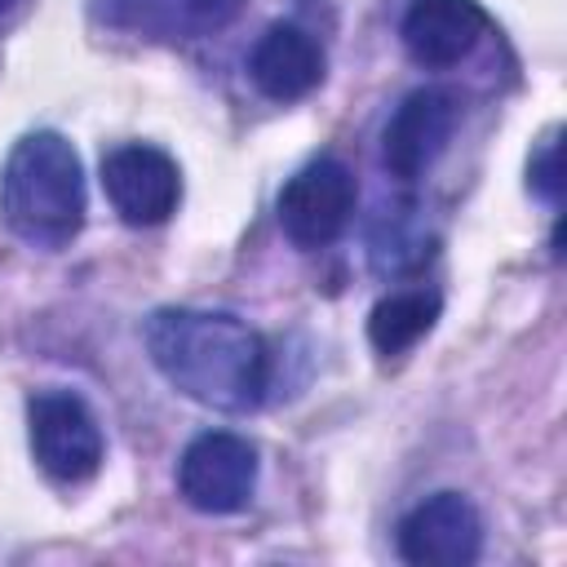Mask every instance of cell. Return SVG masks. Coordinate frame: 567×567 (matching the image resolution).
Masks as SVG:
<instances>
[{
    "mask_svg": "<svg viewBox=\"0 0 567 567\" xmlns=\"http://www.w3.org/2000/svg\"><path fill=\"white\" fill-rule=\"evenodd\" d=\"M239 0H111V22L155 35H199L230 22Z\"/></svg>",
    "mask_w": 567,
    "mask_h": 567,
    "instance_id": "cell-12",
    "label": "cell"
},
{
    "mask_svg": "<svg viewBox=\"0 0 567 567\" xmlns=\"http://www.w3.org/2000/svg\"><path fill=\"white\" fill-rule=\"evenodd\" d=\"M461 106L447 89H412L394 115L385 120L381 133V164L399 177V182H416L434 168V159L447 151L452 133H456Z\"/></svg>",
    "mask_w": 567,
    "mask_h": 567,
    "instance_id": "cell-8",
    "label": "cell"
},
{
    "mask_svg": "<svg viewBox=\"0 0 567 567\" xmlns=\"http://www.w3.org/2000/svg\"><path fill=\"white\" fill-rule=\"evenodd\" d=\"M483 35H487V9L478 0H412L399 22V40L408 58L430 71H447L465 62Z\"/></svg>",
    "mask_w": 567,
    "mask_h": 567,
    "instance_id": "cell-9",
    "label": "cell"
},
{
    "mask_svg": "<svg viewBox=\"0 0 567 567\" xmlns=\"http://www.w3.org/2000/svg\"><path fill=\"white\" fill-rule=\"evenodd\" d=\"M483 554V518L465 492H434L399 523V558L412 567H470Z\"/></svg>",
    "mask_w": 567,
    "mask_h": 567,
    "instance_id": "cell-7",
    "label": "cell"
},
{
    "mask_svg": "<svg viewBox=\"0 0 567 567\" xmlns=\"http://www.w3.org/2000/svg\"><path fill=\"white\" fill-rule=\"evenodd\" d=\"M177 492L199 514H239L257 492V447L230 430H204L177 461Z\"/></svg>",
    "mask_w": 567,
    "mask_h": 567,
    "instance_id": "cell-5",
    "label": "cell"
},
{
    "mask_svg": "<svg viewBox=\"0 0 567 567\" xmlns=\"http://www.w3.org/2000/svg\"><path fill=\"white\" fill-rule=\"evenodd\" d=\"M354 204H359L354 173L341 159L319 155L284 182V190L275 199V213H279V230L297 248H328L350 226Z\"/></svg>",
    "mask_w": 567,
    "mask_h": 567,
    "instance_id": "cell-4",
    "label": "cell"
},
{
    "mask_svg": "<svg viewBox=\"0 0 567 567\" xmlns=\"http://www.w3.org/2000/svg\"><path fill=\"white\" fill-rule=\"evenodd\" d=\"M527 186L532 195H540L545 204L558 208V195H563V164H558V128H549L536 151L527 155Z\"/></svg>",
    "mask_w": 567,
    "mask_h": 567,
    "instance_id": "cell-13",
    "label": "cell"
},
{
    "mask_svg": "<svg viewBox=\"0 0 567 567\" xmlns=\"http://www.w3.org/2000/svg\"><path fill=\"white\" fill-rule=\"evenodd\" d=\"M89 190L75 146L58 128L22 133L0 168V221L40 252L66 248L84 226Z\"/></svg>",
    "mask_w": 567,
    "mask_h": 567,
    "instance_id": "cell-2",
    "label": "cell"
},
{
    "mask_svg": "<svg viewBox=\"0 0 567 567\" xmlns=\"http://www.w3.org/2000/svg\"><path fill=\"white\" fill-rule=\"evenodd\" d=\"M102 190L120 221L164 226L182 204V168L151 142H124L102 155Z\"/></svg>",
    "mask_w": 567,
    "mask_h": 567,
    "instance_id": "cell-6",
    "label": "cell"
},
{
    "mask_svg": "<svg viewBox=\"0 0 567 567\" xmlns=\"http://www.w3.org/2000/svg\"><path fill=\"white\" fill-rule=\"evenodd\" d=\"M27 439L35 465L66 487L89 483L106 456L102 425L75 390H35L27 399Z\"/></svg>",
    "mask_w": 567,
    "mask_h": 567,
    "instance_id": "cell-3",
    "label": "cell"
},
{
    "mask_svg": "<svg viewBox=\"0 0 567 567\" xmlns=\"http://www.w3.org/2000/svg\"><path fill=\"white\" fill-rule=\"evenodd\" d=\"M443 315V297L434 288H403V292H390L381 297L372 310H368V341L377 354H403L412 350L421 337H430V328L439 323Z\"/></svg>",
    "mask_w": 567,
    "mask_h": 567,
    "instance_id": "cell-11",
    "label": "cell"
},
{
    "mask_svg": "<svg viewBox=\"0 0 567 567\" xmlns=\"http://www.w3.org/2000/svg\"><path fill=\"white\" fill-rule=\"evenodd\" d=\"M155 372L199 408L252 412L270 390V350L230 310L164 306L142 328Z\"/></svg>",
    "mask_w": 567,
    "mask_h": 567,
    "instance_id": "cell-1",
    "label": "cell"
},
{
    "mask_svg": "<svg viewBox=\"0 0 567 567\" xmlns=\"http://www.w3.org/2000/svg\"><path fill=\"white\" fill-rule=\"evenodd\" d=\"M9 4H13V0H0V13H4V9H9Z\"/></svg>",
    "mask_w": 567,
    "mask_h": 567,
    "instance_id": "cell-14",
    "label": "cell"
},
{
    "mask_svg": "<svg viewBox=\"0 0 567 567\" xmlns=\"http://www.w3.org/2000/svg\"><path fill=\"white\" fill-rule=\"evenodd\" d=\"M323 66H328V58H323L319 40L297 22L266 27L248 53V80L270 102H297V97L315 93L323 84Z\"/></svg>",
    "mask_w": 567,
    "mask_h": 567,
    "instance_id": "cell-10",
    "label": "cell"
}]
</instances>
